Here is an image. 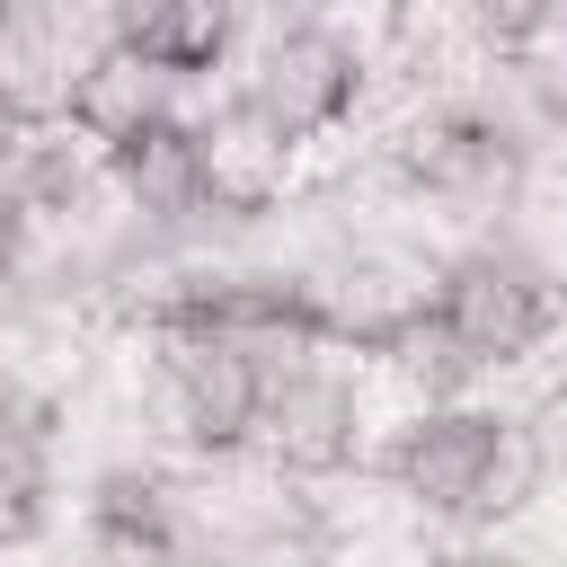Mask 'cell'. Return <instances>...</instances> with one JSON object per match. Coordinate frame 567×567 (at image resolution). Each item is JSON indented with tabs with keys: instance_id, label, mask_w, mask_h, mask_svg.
Instances as JSON below:
<instances>
[{
	"instance_id": "4",
	"label": "cell",
	"mask_w": 567,
	"mask_h": 567,
	"mask_svg": "<svg viewBox=\"0 0 567 567\" xmlns=\"http://www.w3.org/2000/svg\"><path fill=\"white\" fill-rule=\"evenodd\" d=\"M381 372L363 354H337V346H310L292 363L266 372V416H257V470H275L284 487H328V478H354L372 470L381 434L399 416H381Z\"/></svg>"
},
{
	"instance_id": "12",
	"label": "cell",
	"mask_w": 567,
	"mask_h": 567,
	"mask_svg": "<svg viewBox=\"0 0 567 567\" xmlns=\"http://www.w3.org/2000/svg\"><path fill=\"white\" fill-rule=\"evenodd\" d=\"M177 106H186V89H177L159 62H142L133 44H115V35H106V44L80 62V80H71L62 124H71V133L106 159L115 142H133L142 124H159V115H177Z\"/></svg>"
},
{
	"instance_id": "15",
	"label": "cell",
	"mask_w": 567,
	"mask_h": 567,
	"mask_svg": "<svg viewBox=\"0 0 567 567\" xmlns=\"http://www.w3.org/2000/svg\"><path fill=\"white\" fill-rule=\"evenodd\" d=\"M549 470H567V443H549Z\"/></svg>"
},
{
	"instance_id": "5",
	"label": "cell",
	"mask_w": 567,
	"mask_h": 567,
	"mask_svg": "<svg viewBox=\"0 0 567 567\" xmlns=\"http://www.w3.org/2000/svg\"><path fill=\"white\" fill-rule=\"evenodd\" d=\"M257 416H266V363L248 346L195 328L142 337V425L159 434V452L195 470H230L257 452Z\"/></svg>"
},
{
	"instance_id": "2",
	"label": "cell",
	"mask_w": 567,
	"mask_h": 567,
	"mask_svg": "<svg viewBox=\"0 0 567 567\" xmlns=\"http://www.w3.org/2000/svg\"><path fill=\"white\" fill-rule=\"evenodd\" d=\"M532 168H540V142L496 89H434L390 133L399 195L434 221H461V230H496L523 204Z\"/></svg>"
},
{
	"instance_id": "3",
	"label": "cell",
	"mask_w": 567,
	"mask_h": 567,
	"mask_svg": "<svg viewBox=\"0 0 567 567\" xmlns=\"http://www.w3.org/2000/svg\"><path fill=\"white\" fill-rule=\"evenodd\" d=\"M425 319L487 381V372H514V363H532V354L558 346V328H567V275L549 257H532L514 230H470L461 248L434 257Z\"/></svg>"
},
{
	"instance_id": "14",
	"label": "cell",
	"mask_w": 567,
	"mask_h": 567,
	"mask_svg": "<svg viewBox=\"0 0 567 567\" xmlns=\"http://www.w3.org/2000/svg\"><path fill=\"white\" fill-rule=\"evenodd\" d=\"M9 124H18V115H9V89H0V133H9Z\"/></svg>"
},
{
	"instance_id": "16",
	"label": "cell",
	"mask_w": 567,
	"mask_h": 567,
	"mask_svg": "<svg viewBox=\"0 0 567 567\" xmlns=\"http://www.w3.org/2000/svg\"><path fill=\"white\" fill-rule=\"evenodd\" d=\"M310 9H346V0H310Z\"/></svg>"
},
{
	"instance_id": "6",
	"label": "cell",
	"mask_w": 567,
	"mask_h": 567,
	"mask_svg": "<svg viewBox=\"0 0 567 567\" xmlns=\"http://www.w3.org/2000/svg\"><path fill=\"white\" fill-rule=\"evenodd\" d=\"M239 89H248L301 151H319V142L354 133V115H363L372 89H381V62H372V44H363L354 27H337L328 9H310V18H275V27L248 35Z\"/></svg>"
},
{
	"instance_id": "7",
	"label": "cell",
	"mask_w": 567,
	"mask_h": 567,
	"mask_svg": "<svg viewBox=\"0 0 567 567\" xmlns=\"http://www.w3.org/2000/svg\"><path fill=\"white\" fill-rule=\"evenodd\" d=\"M195 151H204V213H213V230H248V221L284 213V195L301 186V159H310L239 80H230V97H213L195 115Z\"/></svg>"
},
{
	"instance_id": "10",
	"label": "cell",
	"mask_w": 567,
	"mask_h": 567,
	"mask_svg": "<svg viewBox=\"0 0 567 567\" xmlns=\"http://www.w3.org/2000/svg\"><path fill=\"white\" fill-rule=\"evenodd\" d=\"M106 186H115V213L124 230L142 239H186V230H213L204 213V151H195V106L142 124L133 142L106 151Z\"/></svg>"
},
{
	"instance_id": "11",
	"label": "cell",
	"mask_w": 567,
	"mask_h": 567,
	"mask_svg": "<svg viewBox=\"0 0 567 567\" xmlns=\"http://www.w3.org/2000/svg\"><path fill=\"white\" fill-rule=\"evenodd\" d=\"M97 9H106V35L159 62L177 89H204L248 44V0H97Z\"/></svg>"
},
{
	"instance_id": "8",
	"label": "cell",
	"mask_w": 567,
	"mask_h": 567,
	"mask_svg": "<svg viewBox=\"0 0 567 567\" xmlns=\"http://www.w3.org/2000/svg\"><path fill=\"white\" fill-rule=\"evenodd\" d=\"M80 532L97 567H168L195 532V496L168 461H106L80 496Z\"/></svg>"
},
{
	"instance_id": "9",
	"label": "cell",
	"mask_w": 567,
	"mask_h": 567,
	"mask_svg": "<svg viewBox=\"0 0 567 567\" xmlns=\"http://www.w3.org/2000/svg\"><path fill=\"white\" fill-rule=\"evenodd\" d=\"M106 44L97 0H0V89L18 124H53L80 62Z\"/></svg>"
},
{
	"instance_id": "13",
	"label": "cell",
	"mask_w": 567,
	"mask_h": 567,
	"mask_svg": "<svg viewBox=\"0 0 567 567\" xmlns=\"http://www.w3.org/2000/svg\"><path fill=\"white\" fill-rule=\"evenodd\" d=\"M53 399L27 381H0V549H35L53 532Z\"/></svg>"
},
{
	"instance_id": "1",
	"label": "cell",
	"mask_w": 567,
	"mask_h": 567,
	"mask_svg": "<svg viewBox=\"0 0 567 567\" xmlns=\"http://www.w3.org/2000/svg\"><path fill=\"white\" fill-rule=\"evenodd\" d=\"M372 478L434 532H496L549 487V434L523 408H487L461 390V399L408 408L381 434Z\"/></svg>"
}]
</instances>
